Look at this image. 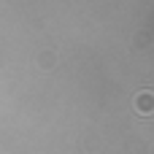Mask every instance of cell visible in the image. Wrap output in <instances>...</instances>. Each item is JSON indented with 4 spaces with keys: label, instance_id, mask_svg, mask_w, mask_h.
I'll return each mask as SVG.
<instances>
[{
    "label": "cell",
    "instance_id": "cell-1",
    "mask_svg": "<svg viewBox=\"0 0 154 154\" xmlns=\"http://www.w3.org/2000/svg\"><path fill=\"white\" fill-rule=\"evenodd\" d=\"M135 108H138V111H152V108H154L152 92H141V95H138V100H135Z\"/></svg>",
    "mask_w": 154,
    "mask_h": 154
}]
</instances>
